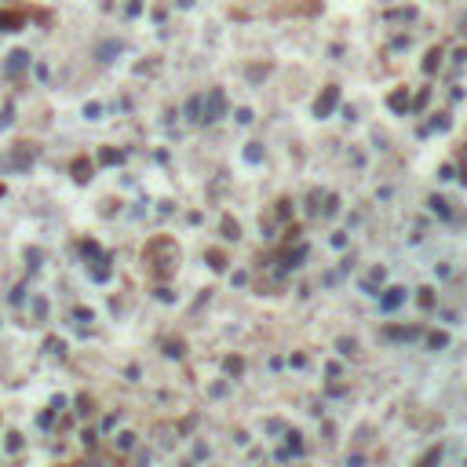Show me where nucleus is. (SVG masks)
Wrapping results in <instances>:
<instances>
[{
  "label": "nucleus",
  "mask_w": 467,
  "mask_h": 467,
  "mask_svg": "<svg viewBox=\"0 0 467 467\" xmlns=\"http://www.w3.org/2000/svg\"><path fill=\"white\" fill-rule=\"evenodd\" d=\"M336 106H339V88H336V84H329V88H325L321 95L314 99V117H321V121H325V117L336 110Z\"/></svg>",
  "instance_id": "f257e3e1"
},
{
  "label": "nucleus",
  "mask_w": 467,
  "mask_h": 467,
  "mask_svg": "<svg viewBox=\"0 0 467 467\" xmlns=\"http://www.w3.org/2000/svg\"><path fill=\"white\" fill-rule=\"evenodd\" d=\"M223 113H226V95H223L219 88H215L212 95H208V110L201 113V124H212V121H219Z\"/></svg>",
  "instance_id": "f03ea898"
},
{
  "label": "nucleus",
  "mask_w": 467,
  "mask_h": 467,
  "mask_svg": "<svg viewBox=\"0 0 467 467\" xmlns=\"http://www.w3.org/2000/svg\"><path fill=\"white\" fill-rule=\"evenodd\" d=\"M401 303H405V288H401V285L387 288V296H383V310H394V307H401Z\"/></svg>",
  "instance_id": "7ed1b4c3"
},
{
  "label": "nucleus",
  "mask_w": 467,
  "mask_h": 467,
  "mask_svg": "<svg viewBox=\"0 0 467 467\" xmlns=\"http://www.w3.org/2000/svg\"><path fill=\"white\" fill-rule=\"evenodd\" d=\"M307 256V245H300V248H292V252H285L281 256V270H292V267H300V259Z\"/></svg>",
  "instance_id": "20e7f679"
},
{
  "label": "nucleus",
  "mask_w": 467,
  "mask_h": 467,
  "mask_svg": "<svg viewBox=\"0 0 467 467\" xmlns=\"http://www.w3.org/2000/svg\"><path fill=\"white\" fill-rule=\"evenodd\" d=\"M73 179H77V183H88V179H91V164H88L84 157L73 161Z\"/></svg>",
  "instance_id": "39448f33"
},
{
  "label": "nucleus",
  "mask_w": 467,
  "mask_h": 467,
  "mask_svg": "<svg viewBox=\"0 0 467 467\" xmlns=\"http://www.w3.org/2000/svg\"><path fill=\"white\" fill-rule=\"evenodd\" d=\"M26 62H29L26 51H11V55H8V70H11V73H19V70H26Z\"/></svg>",
  "instance_id": "423d86ee"
},
{
  "label": "nucleus",
  "mask_w": 467,
  "mask_h": 467,
  "mask_svg": "<svg viewBox=\"0 0 467 467\" xmlns=\"http://www.w3.org/2000/svg\"><path fill=\"white\" fill-rule=\"evenodd\" d=\"M442 453H445V449H442V445H431V449H427V456H424V460H420L416 467H434V463H438V460H442Z\"/></svg>",
  "instance_id": "0eeeda50"
},
{
  "label": "nucleus",
  "mask_w": 467,
  "mask_h": 467,
  "mask_svg": "<svg viewBox=\"0 0 467 467\" xmlns=\"http://www.w3.org/2000/svg\"><path fill=\"white\" fill-rule=\"evenodd\" d=\"M8 29H19V15L0 11V33H8Z\"/></svg>",
  "instance_id": "6e6552de"
},
{
  "label": "nucleus",
  "mask_w": 467,
  "mask_h": 467,
  "mask_svg": "<svg viewBox=\"0 0 467 467\" xmlns=\"http://www.w3.org/2000/svg\"><path fill=\"white\" fill-rule=\"evenodd\" d=\"M201 113H205V110H201V95H194L190 102H186V117H190V121H197V124H201Z\"/></svg>",
  "instance_id": "1a4fd4ad"
},
{
  "label": "nucleus",
  "mask_w": 467,
  "mask_h": 467,
  "mask_svg": "<svg viewBox=\"0 0 467 467\" xmlns=\"http://www.w3.org/2000/svg\"><path fill=\"white\" fill-rule=\"evenodd\" d=\"M420 336V329H387V339H413Z\"/></svg>",
  "instance_id": "9d476101"
},
{
  "label": "nucleus",
  "mask_w": 467,
  "mask_h": 467,
  "mask_svg": "<svg viewBox=\"0 0 467 467\" xmlns=\"http://www.w3.org/2000/svg\"><path fill=\"white\" fill-rule=\"evenodd\" d=\"M445 343H449V336H445V332H431V336H427V347H431V351H442Z\"/></svg>",
  "instance_id": "9b49d317"
},
{
  "label": "nucleus",
  "mask_w": 467,
  "mask_h": 467,
  "mask_svg": "<svg viewBox=\"0 0 467 467\" xmlns=\"http://www.w3.org/2000/svg\"><path fill=\"white\" fill-rule=\"evenodd\" d=\"M416 300H420V307H424V310H434V288H420Z\"/></svg>",
  "instance_id": "f8f14e48"
},
{
  "label": "nucleus",
  "mask_w": 467,
  "mask_h": 467,
  "mask_svg": "<svg viewBox=\"0 0 467 467\" xmlns=\"http://www.w3.org/2000/svg\"><path fill=\"white\" fill-rule=\"evenodd\" d=\"M208 267L212 270H226V256L223 252H208Z\"/></svg>",
  "instance_id": "ddd939ff"
},
{
  "label": "nucleus",
  "mask_w": 467,
  "mask_h": 467,
  "mask_svg": "<svg viewBox=\"0 0 467 467\" xmlns=\"http://www.w3.org/2000/svg\"><path fill=\"white\" fill-rule=\"evenodd\" d=\"M241 369H245V362H241L238 354H230V358H226V372H230V376H238Z\"/></svg>",
  "instance_id": "4468645a"
},
{
  "label": "nucleus",
  "mask_w": 467,
  "mask_h": 467,
  "mask_svg": "<svg viewBox=\"0 0 467 467\" xmlns=\"http://www.w3.org/2000/svg\"><path fill=\"white\" fill-rule=\"evenodd\" d=\"M121 157H124L121 150H102V153H99V161H102V164H117Z\"/></svg>",
  "instance_id": "2eb2a0df"
},
{
  "label": "nucleus",
  "mask_w": 467,
  "mask_h": 467,
  "mask_svg": "<svg viewBox=\"0 0 467 467\" xmlns=\"http://www.w3.org/2000/svg\"><path fill=\"white\" fill-rule=\"evenodd\" d=\"M223 230H226V238H230V241H238V238H241V234H238V223H234L230 215H223Z\"/></svg>",
  "instance_id": "dca6fc26"
},
{
  "label": "nucleus",
  "mask_w": 467,
  "mask_h": 467,
  "mask_svg": "<svg viewBox=\"0 0 467 467\" xmlns=\"http://www.w3.org/2000/svg\"><path fill=\"white\" fill-rule=\"evenodd\" d=\"M391 106H394V110H405V106H409L405 102V88H398L394 95H391Z\"/></svg>",
  "instance_id": "f3484780"
},
{
  "label": "nucleus",
  "mask_w": 467,
  "mask_h": 467,
  "mask_svg": "<svg viewBox=\"0 0 467 467\" xmlns=\"http://www.w3.org/2000/svg\"><path fill=\"white\" fill-rule=\"evenodd\" d=\"M245 161H252V164H256V161H263V150H259V143H252V146L245 150Z\"/></svg>",
  "instance_id": "a211bd4d"
},
{
  "label": "nucleus",
  "mask_w": 467,
  "mask_h": 467,
  "mask_svg": "<svg viewBox=\"0 0 467 467\" xmlns=\"http://www.w3.org/2000/svg\"><path fill=\"white\" fill-rule=\"evenodd\" d=\"M288 453H303V442H300L296 431H288Z\"/></svg>",
  "instance_id": "6ab92c4d"
},
{
  "label": "nucleus",
  "mask_w": 467,
  "mask_h": 467,
  "mask_svg": "<svg viewBox=\"0 0 467 467\" xmlns=\"http://www.w3.org/2000/svg\"><path fill=\"white\" fill-rule=\"evenodd\" d=\"M117 51H121V44H117V40H110V44H102V48H99L102 59H110V55H117Z\"/></svg>",
  "instance_id": "aec40b11"
},
{
  "label": "nucleus",
  "mask_w": 467,
  "mask_h": 467,
  "mask_svg": "<svg viewBox=\"0 0 467 467\" xmlns=\"http://www.w3.org/2000/svg\"><path fill=\"white\" fill-rule=\"evenodd\" d=\"M424 70H427V73H434V70H438V51H431V55H427V62H424Z\"/></svg>",
  "instance_id": "412c9836"
},
{
  "label": "nucleus",
  "mask_w": 467,
  "mask_h": 467,
  "mask_svg": "<svg viewBox=\"0 0 467 467\" xmlns=\"http://www.w3.org/2000/svg\"><path fill=\"white\" fill-rule=\"evenodd\" d=\"M431 208L438 212V215H449V208H445V201H442V197H431Z\"/></svg>",
  "instance_id": "4be33fe9"
},
{
  "label": "nucleus",
  "mask_w": 467,
  "mask_h": 467,
  "mask_svg": "<svg viewBox=\"0 0 467 467\" xmlns=\"http://www.w3.org/2000/svg\"><path fill=\"white\" fill-rule=\"evenodd\" d=\"M84 117L95 121V117H99V102H88V106H84Z\"/></svg>",
  "instance_id": "5701e85b"
},
{
  "label": "nucleus",
  "mask_w": 467,
  "mask_h": 467,
  "mask_svg": "<svg viewBox=\"0 0 467 467\" xmlns=\"http://www.w3.org/2000/svg\"><path fill=\"white\" fill-rule=\"evenodd\" d=\"M339 351H343V354H354V339H339Z\"/></svg>",
  "instance_id": "b1692460"
},
{
  "label": "nucleus",
  "mask_w": 467,
  "mask_h": 467,
  "mask_svg": "<svg viewBox=\"0 0 467 467\" xmlns=\"http://www.w3.org/2000/svg\"><path fill=\"white\" fill-rule=\"evenodd\" d=\"M117 445H121V449H132V445H135V438H132V434H121V442H117Z\"/></svg>",
  "instance_id": "393cba45"
},
{
  "label": "nucleus",
  "mask_w": 467,
  "mask_h": 467,
  "mask_svg": "<svg viewBox=\"0 0 467 467\" xmlns=\"http://www.w3.org/2000/svg\"><path fill=\"white\" fill-rule=\"evenodd\" d=\"M48 351L51 354H62V339H48Z\"/></svg>",
  "instance_id": "a878e982"
},
{
  "label": "nucleus",
  "mask_w": 467,
  "mask_h": 467,
  "mask_svg": "<svg viewBox=\"0 0 467 467\" xmlns=\"http://www.w3.org/2000/svg\"><path fill=\"white\" fill-rule=\"evenodd\" d=\"M168 354H172V358H179V354H183V343H176V339H172V343H168Z\"/></svg>",
  "instance_id": "bb28decb"
},
{
  "label": "nucleus",
  "mask_w": 467,
  "mask_h": 467,
  "mask_svg": "<svg viewBox=\"0 0 467 467\" xmlns=\"http://www.w3.org/2000/svg\"><path fill=\"white\" fill-rule=\"evenodd\" d=\"M139 11H143V4H139V0H132V4H128V15H139Z\"/></svg>",
  "instance_id": "cd10ccee"
},
{
  "label": "nucleus",
  "mask_w": 467,
  "mask_h": 467,
  "mask_svg": "<svg viewBox=\"0 0 467 467\" xmlns=\"http://www.w3.org/2000/svg\"><path fill=\"white\" fill-rule=\"evenodd\" d=\"M0 194H4V186H0Z\"/></svg>",
  "instance_id": "c85d7f7f"
}]
</instances>
